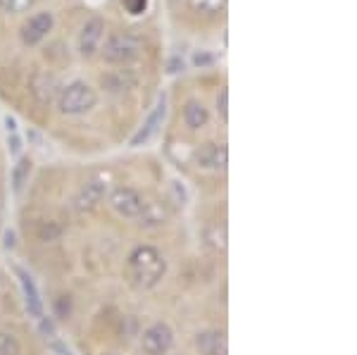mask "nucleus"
<instances>
[{"instance_id":"obj_9","label":"nucleus","mask_w":357,"mask_h":355,"mask_svg":"<svg viewBox=\"0 0 357 355\" xmlns=\"http://www.w3.org/2000/svg\"><path fill=\"white\" fill-rule=\"evenodd\" d=\"M193 158L200 169H227L229 153L224 143H203Z\"/></svg>"},{"instance_id":"obj_4","label":"nucleus","mask_w":357,"mask_h":355,"mask_svg":"<svg viewBox=\"0 0 357 355\" xmlns=\"http://www.w3.org/2000/svg\"><path fill=\"white\" fill-rule=\"evenodd\" d=\"M141 348L146 355H167L174 348V331L167 322H155L143 331Z\"/></svg>"},{"instance_id":"obj_18","label":"nucleus","mask_w":357,"mask_h":355,"mask_svg":"<svg viewBox=\"0 0 357 355\" xmlns=\"http://www.w3.org/2000/svg\"><path fill=\"white\" fill-rule=\"evenodd\" d=\"M29 172H31V163H29V160H20V165L15 167V188L17 191L24 186V179L29 176Z\"/></svg>"},{"instance_id":"obj_12","label":"nucleus","mask_w":357,"mask_h":355,"mask_svg":"<svg viewBox=\"0 0 357 355\" xmlns=\"http://www.w3.org/2000/svg\"><path fill=\"white\" fill-rule=\"evenodd\" d=\"M183 122H186L188 129L198 131L210 122V112H207V107L200 100H188L183 105Z\"/></svg>"},{"instance_id":"obj_2","label":"nucleus","mask_w":357,"mask_h":355,"mask_svg":"<svg viewBox=\"0 0 357 355\" xmlns=\"http://www.w3.org/2000/svg\"><path fill=\"white\" fill-rule=\"evenodd\" d=\"M98 103L96 89H91L86 82H74L69 84L65 91L60 93V110L62 114H86L89 110H93Z\"/></svg>"},{"instance_id":"obj_14","label":"nucleus","mask_w":357,"mask_h":355,"mask_svg":"<svg viewBox=\"0 0 357 355\" xmlns=\"http://www.w3.org/2000/svg\"><path fill=\"white\" fill-rule=\"evenodd\" d=\"M162 114H165V103H160L158 110H155V112L151 114V117H148V122H146V127L141 129V134H138L136 139H134V146H138L141 141H148V139H151V136L155 134V129H158L155 124H158L160 119H162Z\"/></svg>"},{"instance_id":"obj_13","label":"nucleus","mask_w":357,"mask_h":355,"mask_svg":"<svg viewBox=\"0 0 357 355\" xmlns=\"http://www.w3.org/2000/svg\"><path fill=\"white\" fill-rule=\"evenodd\" d=\"M138 217H141L148 227H155V225H162V222L167 220V213L160 203H143V210Z\"/></svg>"},{"instance_id":"obj_8","label":"nucleus","mask_w":357,"mask_h":355,"mask_svg":"<svg viewBox=\"0 0 357 355\" xmlns=\"http://www.w3.org/2000/svg\"><path fill=\"white\" fill-rule=\"evenodd\" d=\"M53 24H55L53 13H36L33 17H29L24 22V27H22V43L38 45L50 31H53Z\"/></svg>"},{"instance_id":"obj_10","label":"nucleus","mask_w":357,"mask_h":355,"mask_svg":"<svg viewBox=\"0 0 357 355\" xmlns=\"http://www.w3.org/2000/svg\"><path fill=\"white\" fill-rule=\"evenodd\" d=\"M195 348L200 355H227V339L220 329H205L195 336Z\"/></svg>"},{"instance_id":"obj_5","label":"nucleus","mask_w":357,"mask_h":355,"mask_svg":"<svg viewBox=\"0 0 357 355\" xmlns=\"http://www.w3.org/2000/svg\"><path fill=\"white\" fill-rule=\"evenodd\" d=\"M107 203H110V208L119 217H124V220H134V217L141 215L143 203H146V200H143V196L136 191V188L119 186V188H114V191L110 193Z\"/></svg>"},{"instance_id":"obj_3","label":"nucleus","mask_w":357,"mask_h":355,"mask_svg":"<svg viewBox=\"0 0 357 355\" xmlns=\"http://www.w3.org/2000/svg\"><path fill=\"white\" fill-rule=\"evenodd\" d=\"M100 50L105 62H110V65H129L141 53V43L129 33H112V36H107Z\"/></svg>"},{"instance_id":"obj_19","label":"nucleus","mask_w":357,"mask_h":355,"mask_svg":"<svg viewBox=\"0 0 357 355\" xmlns=\"http://www.w3.org/2000/svg\"><path fill=\"white\" fill-rule=\"evenodd\" d=\"M217 114H220L222 122H227L229 119V91L227 86L220 91V96H217Z\"/></svg>"},{"instance_id":"obj_21","label":"nucleus","mask_w":357,"mask_h":355,"mask_svg":"<svg viewBox=\"0 0 357 355\" xmlns=\"http://www.w3.org/2000/svg\"><path fill=\"white\" fill-rule=\"evenodd\" d=\"M31 0H0V8L8 10V13H22L24 8H29Z\"/></svg>"},{"instance_id":"obj_16","label":"nucleus","mask_w":357,"mask_h":355,"mask_svg":"<svg viewBox=\"0 0 357 355\" xmlns=\"http://www.w3.org/2000/svg\"><path fill=\"white\" fill-rule=\"evenodd\" d=\"M0 355H22V346L10 331L0 329Z\"/></svg>"},{"instance_id":"obj_20","label":"nucleus","mask_w":357,"mask_h":355,"mask_svg":"<svg viewBox=\"0 0 357 355\" xmlns=\"http://www.w3.org/2000/svg\"><path fill=\"white\" fill-rule=\"evenodd\" d=\"M122 5L129 15H143L148 10V0H122Z\"/></svg>"},{"instance_id":"obj_15","label":"nucleus","mask_w":357,"mask_h":355,"mask_svg":"<svg viewBox=\"0 0 357 355\" xmlns=\"http://www.w3.org/2000/svg\"><path fill=\"white\" fill-rule=\"evenodd\" d=\"M224 5H227V0H191L193 13L205 15V17H212V15L222 13Z\"/></svg>"},{"instance_id":"obj_11","label":"nucleus","mask_w":357,"mask_h":355,"mask_svg":"<svg viewBox=\"0 0 357 355\" xmlns=\"http://www.w3.org/2000/svg\"><path fill=\"white\" fill-rule=\"evenodd\" d=\"M17 277H20L22 291H24V301H26L29 312H31L36 319H41L43 317V301H41V294H38L36 284H33V279L29 277L24 270H17Z\"/></svg>"},{"instance_id":"obj_17","label":"nucleus","mask_w":357,"mask_h":355,"mask_svg":"<svg viewBox=\"0 0 357 355\" xmlns=\"http://www.w3.org/2000/svg\"><path fill=\"white\" fill-rule=\"evenodd\" d=\"M62 236V229L55 225V222H43L41 225V229H38V239H41V241H57V239Z\"/></svg>"},{"instance_id":"obj_1","label":"nucleus","mask_w":357,"mask_h":355,"mask_svg":"<svg viewBox=\"0 0 357 355\" xmlns=\"http://www.w3.org/2000/svg\"><path fill=\"white\" fill-rule=\"evenodd\" d=\"M126 274L129 282L141 291L155 289L167 274V260L153 246H138L136 250H131L129 262H126Z\"/></svg>"},{"instance_id":"obj_6","label":"nucleus","mask_w":357,"mask_h":355,"mask_svg":"<svg viewBox=\"0 0 357 355\" xmlns=\"http://www.w3.org/2000/svg\"><path fill=\"white\" fill-rule=\"evenodd\" d=\"M105 196H107L105 179L93 176V179H89L77 191V196H74V208H77V213H91V210H96L98 205L102 203V198Z\"/></svg>"},{"instance_id":"obj_7","label":"nucleus","mask_w":357,"mask_h":355,"mask_svg":"<svg viewBox=\"0 0 357 355\" xmlns=\"http://www.w3.org/2000/svg\"><path fill=\"white\" fill-rule=\"evenodd\" d=\"M102 36H105V22L100 17H91L86 20V24L82 27L79 33V53L84 57H93L100 50Z\"/></svg>"}]
</instances>
